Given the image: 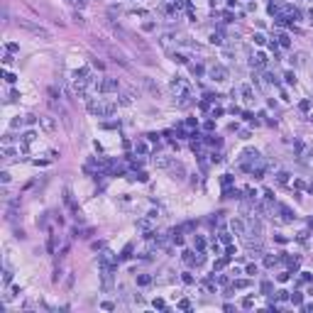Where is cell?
<instances>
[{"instance_id":"obj_36","label":"cell","mask_w":313,"mask_h":313,"mask_svg":"<svg viewBox=\"0 0 313 313\" xmlns=\"http://www.w3.org/2000/svg\"><path fill=\"white\" fill-rule=\"evenodd\" d=\"M284 78H286V83H294V81H296V78H294V73H291V71H289L286 76H284Z\"/></svg>"},{"instance_id":"obj_12","label":"cell","mask_w":313,"mask_h":313,"mask_svg":"<svg viewBox=\"0 0 313 313\" xmlns=\"http://www.w3.org/2000/svg\"><path fill=\"white\" fill-rule=\"evenodd\" d=\"M254 64H257V66H264V64H267V57H264V54H257V57L252 59V66H254Z\"/></svg>"},{"instance_id":"obj_31","label":"cell","mask_w":313,"mask_h":313,"mask_svg":"<svg viewBox=\"0 0 313 313\" xmlns=\"http://www.w3.org/2000/svg\"><path fill=\"white\" fill-rule=\"evenodd\" d=\"M211 42H213V44H220V42H223V37H220V34H213V37H211Z\"/></svg>"},{"instance_id":"obj_34","label":"cell","mask_w":313,"mask_h":313,"mask_svg":"<svg viewBox=\"0 0 313 313\" xmlns=\"http://www.w3.org/2000/svg\"><path fill=\"white\" fill-rule=\"evenodd\" d=\"M5 81H8V83H15V73H5Z\"/></svg>"},{"instance_id":"obj_26","label":"cell","mask_w":313,"mask_h":313,"mask_svg":"<svg viewBox=\"0 0 313 313\" xmlns=\"http://www.w3.org/2000/svg\"><path fill=\"white\" fill-rule=\"evenodd\" d=\"M262 291H264V294H272V284L264 281V284H262Z\"/></svg>"},{"instance_id":"obj_38","label":"cell","mask_w":313,"mask_h":313,"mask_svg":"<svg viewBox=\"0 0 313 313\" xmlns=\"http://www.w3.org/2000/svg\"><path fill=\"white\" fill-rule=\"evenodd\" d=\"M17 98H20V93H17V91H10V98H8V100H17Z\"/></svg>"},{"instance_id":"obj_24","label":"cell","mask_w":313,"mask_h":313,"mask_svg":"<svg viewBox=\"0 0 313 313\" xmlns=\"http://www.w3.org/2000/svg\"><path fill=\"white\" fill-rule=\"evenodd\" d=\"M276 262H279V259H276V257H267V259H264V264H267V267H274Z\"/></svg>"},{"instance_id":"obj_11","label":"cell","mask_w":313,"mask_h":313,"mask_svg":"<svg viewBox=\"0 0 313 313\" xmlns=\"http://www.w3.org/2000/svg\"><path fill=\"white\" fill-rule=\"evenodd\" d=\"M171 171L176 174V179H184V166H181V164H176V162H174V166H171Z\"/></svg>"},{"instance_id":"obj_27","label":"cell","mask_w":313,"mask_h":313,"mask_svg":"<svg viewBox=\"0 0 313 313\" xmlns=\"http://www.w3.org/2000/svg\"><path fill=\"white\" fill-rule=\"evenodd\" d=\"M220 242H225V245H230V235H228V232H220Z\"/></svg>"},{"instance_id":"obj_39","label":"cell","mask_w":313,"mask_h":313,"mask_svg":"<svg viewBox=\"0 0 313 313\" xmlns=\"http://www.w3.org/2000/svg\"><path fill=\"white\" fill-rule=\"evenodd\" d=\"M311 20H313V10H311Z\"/></svg>"},{"instance_id":"obj_19","label":"cell","mask_w":313,"mask_h":313,"mask_svg":"<svg viewBox=\"0 0 313 313\" xmlns=\"http://www.w3.org/2000/svg\"><path fill=\"white\" fill-rule=\"evenodd\" d=\"M276 181H279V184H286V181H289V174H286V171H279V176H276Z\"/></svg>"},{"instance_id":"obj_10","label":"cell","mask_w":313,"mask_h":313,"mask_svg":"<svg viewBox=\"0 0 313 313\" xmlns=\"http://www.w3.org/2000/svg\"><path fill=\"white\" fill-rule=\"evenodd\" d=\"M232 230L242 235V232H245V223H242V220H232Z\"/></svg>"},{"instance_id":"obj_25","label":"cell","mask_w":313,"mask_h":313,"mask_svg":"<svg viewBox=\"0 0 313 313\" xmlns=\"http://www.w3.org/2000/svg\"><path fill=\"white\" fill-rule=\"evenodd\" d=\"M225 264H228V257H223V259H218V262H215V269H223Z\"/></svg>"},{"instance_id":"obj_8","label":"cell","mask_w":313,"mask_h":313,"mask_svg":"<svg viewBox=\"0 0 313 313\" xmlns=\"http://www.w3.org/2000/svg\"><path fill=\"white\" fill-rule=\"evenodd\" d=\"M98 88H100V91H105V93H110V91H117V81H115V78H108V81H103Z\"/></svg>"},{"instance_id":"obj_33","label":"cell","mask_w":313,"mask_h":313,"mask_svg":"<svg viewBox=\"0 0 313 313\" xmlns=\"http://www.w3.org/2000/svg\"><path fill=\"white\" fill-rule=\"evenodd\" d=\"M25 120H22V117H15V120H12V127H20V125H22Z\"/></svg>"},{"instance_id":"obj_32","label":"cell","mask_w":313,"mask_h":313,"mask_svg":"<svg viewBox=\"0 0 313 313\" xmlns=\"http://www.w3.org/2000/svg\"><path fill=\"white\" fill-rule=\"evenodd\" d=\"M0 179H3V184H8V181H10V174L3 171V174H0Z\"/></svg>"},{"instance_id":"obj_17","label":"cell","mask_w":313,"mask_h":313,"mask_svg":"<svg viewBox=\"0 0 313 313\" xmlns=\"http://www.w3.org/2000/svg\"><path fill=\"white\" fill-rule=\"evenodd\" d=\"M69 3H71V5H76V8H86V5L91 3V0H69Z\"/></svg>"},{"instance_id":"obj_21","label":"cell","mask_w":313,"mask_h":313,"mask_svg":"<svg viewBox=\"0 0 313 313\" xmlns=\"http://www.w3.org/2000/svg\"><path fill=\"white\" fill-rule=\"evenodd\" d=\"M291 64H303V54H296V57H291Z\"/></svg>"},{"instance_id":"obj_7","label":"cell","mask_w":313,"mask_h":313,"mask_svg":"<svg viewBox=\"0 0 313 313\" xmlns=\"http://www.w3.org/2000/svg\"><path fill=\"white\" fill-rule=\"evenodd\" d=\"M152 220H154V218H152V215H149V218H142V220H137V228H140L142 232L152 235Z\"/></svg>"},{"instance_id":"obj_18","label":"cell","mask_w":313,"mask_h":313,"mask_svg":"<svg viewBox=\"0 0 313 313\" xmlns=\"http://www.w3.org/2000/svg\"><path fill=\"white\" fill-rule=\"evenodd\" d=\"M223 186H225V189H230V186H232V176H230V174L223 176Z\"/></svg>"},{"instance_id":"obj_23","label":"cell","mask_w":313,"mask_h":313,"mask_svg":"<svg viewBox=\"0 0 313 313\" xmlns=\"http://www.w3.org/2000/svg\"><path fill=\"white\" fill-rule=\"evenodd\" d=\"M301 294H291V303H294V306H298V303H301Z\"/></svg>"},{"instance_id":"obj_4","label":"cell","mask_w":313,"mask_h":313,"mask_svg":"<svg viewBox=\"0 0 313 313\" xmlns=\"http://www.w3.org/2000/svg\"><path fill=\"white\" fill-rule=\"evenodd\" d=\"M208 76H211L213 81L223 83V81H228V69L220 66V64H211V66H208Z\"/></svg>"},{"instance_id":"obj_28","label":"cell","mask_w":313,"mask_h":313,"mask_svg":"<svg viewBox=\"0 0 313 313\" xmlns=\"http://www.w3.org/2000/svg\"><path fill=\"white\" fill-rule=\"evenodd\" d=\"M137 152H140V154H144V152H147V144H144V142H137Z\"/></svg>"},{"instance_id":"obj_13","label":"cell","mask_w":313,"mask_h":313,"mask_svg":"<svg viewBox=\"0 0 313 313\" xmlns=\"http://www.w3.org/2000/svg\"><path fill=\"white\" fill-rule=\"evenodd\" d=\"M242 95H245V100H254V93L249 86H242Z\"/></svg>"},{"instance_id":"obj_9","label":"cell","mask_w":313,"mask_h":313,"mask_svg":"<svg viewBox=\"0 0 313 313\" xmlns=\"http://www.w3.org/2000/svg\"><path fill=\"white\" fill-rule=\"evenodd\" d=\"M279 211H281V218H284V220H286V223H289V220H294V213H291V211H289V208H286V206H281V208H279Z\"/></svg>"},{"instance_id":"obj_16","label":"cell","mask_w":313,"mask_h":313,"mask_svg":"<svg viewBox=\"0 0 313 313\" xmlns=\"http://www.w3.org/2000/svg\"><path fill=\"white\" fill-rule=\"evenodd\" d=\"M247 154H249V159H257V157H259L257 152H247ZM242 169H245V171H249V169H252V164H249V162H245V164H242Z\"/></svg>"},{"instance_id":"obj_6","label":"cell","mask_w":313,"mask_h":313,"mask_svg":"<svg viewBox=\"0 0 313 313\" xmlns=\"http://www.w3.org/2000/svg\"><path fill=\"white\" fill-rule=\"evenodd\" d=\"M154 166H157V169H171V166H174V157L159 154V157H154Z\"/></svg>"},{"instance_id":"obj_30","label":"cell","mask_w":313,"mask_h":313,"mask_svg":"<svg viewBox=\"0 0 313 313\" xmlns=\"http://www.w3.org/2000/svg\"><path fill=\"white\" fill-rule=\"evenodd\" d=\"M252 39H254V44H264V37H262V34H254Z\"/></svg>"},{"instance_id":"obj_2","label":"cell","mask_w":313,"mask_h":313,"mask_svg":"<svg viewBox=\"0 0 313 313\" xmlns=\"http://www.w3.org/2000/svg\"><path fill=\"white\" fill-rule=\"evenodd\" d=\"M171 93L186 103V100L191 98V86L181 78V76H174V78H171Z\"/></svg>"},{"instance_id":"obj_14","label":"cell","mask_w":313,"mask_h":313,"mask_svg":"<svg viewBox=\"0 0 313 313\" xmlns=\"http://www.w3.org/2000/svg\"><path fill=\"white\" fill-rule=\"evenodd\" d=\"M34 140H37V135H34L32 130H30V132H25V137H22V142H25V144H32Z\"/></svg>"},{"instance_id":"obj_1","label":"cell","mask_w":313,"mask_h":313,"mask_svg":"<svg viewBox=\"0 0 313 313\" xmlns=\"http://www.w3.org/2000/svg\"><path fill=\"white\" fill-rule=\"evenodd\" d=\"M17 27H20V30H25V32H30V34H34V37H39V39H52V32L47 30V27L32 22V20H22V17H20L17 20Z\"/></svg>"},{"instance_id":"obj_3","label":"cell","mask_w":313,"mask_h":313,"mask_svg":"<svg viewBox=\"0 0 313 313\" xmlns=\"http://www.w3.org/2000/svg\"><path fill=\"white\" fill-rule=\"evenodd\" d=\"M115 103H103V100H88V110H91L93 115H98V117H105V115H113L115 113Z\"/></svg>"},{"instance_id":"obj_5","label":"cell","mask_w":313,"mask_h":313,"mask_svg":"<svg viewBox=\"0 0 313 313\" xmlns=\"http://www.w3.org/2000/svg\"><path fill=\"white\" fill-rule=\"evenodd\" d=\"M39 125H42V130H44L47 135H52V132L57 130V120H54L52 115H42L39 117Z\"/></svg>"},{"instance_id":"obj_35","label":"cell","mask_w":313,"mask_h":313,"mask_svg":"<svg viewBox=\"0 0 313 313\" xmlns=\"http://www.w3.org/2000/svg\"><path fill=\"white\" fill-rule=\"evenodd\" d=\"M179 308H184V311H189V308H191V303H189V301H181V303H179Z\"/></svg>"},{"instance_id":"obj_22","label":"cell","mask_w":313,"mask_h":313,"mask_svg":"<svg viewBox=\"0 0 313 313\" xmlns=\"http://www.w3.org/2000/svg\"><path fill=\"white\" fill-rule=\"evenodd\" d=\"M242 306H245V308H252V306H254V298H252V296H247L245 301H242Z\"/></svg>"},{"instance_id":"obj_40","label":"cell","mask_w":313,"mask_h":313,"mask_svg":"<svg viewBox=\"0 0 313 313\" xmlns=\"http://www.w3.org/2000/svg\"><path fill=\"white\" fill-rule=\"evenodd\" d=\"M311 122H313V115H311Z\"/></svg>"},{"instance_id":"obj_20","label":"cell","mask_w":313,"mask_h":313,"mask_svg":"<svg viewBox=\"0 0 313 313\" xmlns=\"http://www.w3.org/2000/svg\"><path fill=\"white\" fill-rule=\"evenodd\" d=\"M10 279H12V272H10V269H5V272H3V284H10Z\"/></svg>"},{"instance_id":"obj_15","label":"cell","mask_w":313,"mask_h":313,"mask_svg":"<svg viewBox=\"0 0 313 313\" xmlns=\"http://www.w3.org/2000/svg\"><path fill=\"white\" fill-rule=\"evenodd\" d=\"M149 281H152V276H147V274H140V276H137V284H140V286H147Z\"/></svg>"},{"instance_id":"obj_29","label":"cell","mask_w":313,"mask_h":313,"mask_svg":"<svg viewBox=\"0 0 313 313\" xmlns=\"http://www.w3.org/2000/svg\"><path fill=\"white\" fill-rule=\"evenodd\" d=\"M276 298H279V301H286V298H289V291H279V296H276Z\"/></svg>"},{"instance_id":"obj_37","label":"cell","mask_w":313,"mask_h":313,"mask_svg":"<svg viewBox=\"0 0 313 313\" xmlns=\"http://www.w3.org/2000/svg\"><path fill=\"white\" fill-rule=\"evenodd\" d=\"M184 281H186V284H193V276H191L189 272H186V274H184Z\"/></svg>"}]
</instances>
